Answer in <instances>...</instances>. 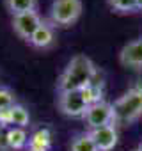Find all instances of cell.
I'll list each match as a JSON object with an SVG mask.
<instances>
[{
    "label": "cell",
    "mask_w": 142,
    "mask_h": 151,
    "mask_svg": "<svg viewBox=\"0 0 142 151\" xmlns=\"http://www.w3.org/2000/svg\"><path fill=\"white\" fill-rule=\"evenodd\" d=\"M4 4L11 16L29 11H37V0H4Z\"/></svg>",
    "instance_id": "13"
},
{
    "label": "cell",
    "mask_w": 142,
    "mask_h": 151,
    "mask_svg": "<svg viewBox=\"0 0 142 151\" xmlns=\"http://www.w3.org/2000/svg\"><path fill=\"white\" fill-rule=\"evenodd\" d=\"M82 119L85 121L89 130H94V128H100L105 124H112L114 123V107H112V103H108L105 100L91 103Z\"/></svg>",
    "instance_id": "5"
},
{
    "label": "cell",
    "mask_w": 142,
    "mask_h": 151,
    "mask_svg": "<svg viewBox=\"0 0 142 151\" xmlns=\"http://www.w3.org/2000/svg\"><path fill=\"white\" fill-rule=\"evenodd\" d=\"M16 103V94L9 87H0V112L9 110Z\"/></svg>",
    "instance_id": "16"
},
{
    "label": "cell",
    "mask_w": 142,
    "mask_h": 151,
    "mask_svg": "<svg viewBox=\"0 0 142 151\" xmlns=\"http://www.w3.org/2000/svg\"><path fill=\"white\" fill-rule=\"evenodd\" d=\"M89 135H91V139L94 140V144L100 151H112L117 146V139H119L117 130H115V123L89 130Z\"/></svg>",
    "instance_id": "9"
},
{
    "label": "cell",
    "mask_w": 142,
    "mask_h": 151,
    "mask_svg": "<svg viewBox=\"0 0 142 151\" xmlns=\"http://www.w3.org/2000/svg\"><path fill=\"white\" fill-rule=\"evenodd\" d=\"M53 43H55V27L50 22L43 20L41 25L37 27V30L34 32V36L30 37L29 45L34 46V48H37V50H46Z\"/></svg>",
    "instance_id": "10"
},
{
    "label": "cell",
    "mask_w": 142,
    "mask_h": 151,
    "mask_svg": "<svg viewBox=\"0 0 142 151\" xmlns=\"http://www.w3.org/2000/svg\"><path fill=\"white\" fill-rule=\"evenodd\" d=\"M43 18L39 16L37 11H29V13H22L13 16V30L14 34L23 39V41H30V37L34 36V32L37 30V27L41 25Z\"/></svg>",
    "instance_id": "6"
},
{
    "label": "cell",
    "mask_w": 142,
    "mask_h": 151,
    "mask_svg": "<svg viewBox=\"0 0 142 151\" xmlns=\"http://www.w3.org/2000/svg\"><path fill=\"white\" fill-rule=\"evenodd\" d=\"M57 107L66 117H84L89 109V101L82 91H64L57 96Z\"/></svg>",
    "instance_id": "4"
},
{
    "label": "cell",
    "mask_w": 142,
    "mask_h": 151,
    "mask_svg": "<svg viewBox=\"0 0 142 151\" xmlns=\"http://www.w3.org/2000/svg\"><path fill=\"white\" fill-rule=\"evenodd\" d=\"M69 151H100L94 144V140L91 139L89 132H84V133H78L71 139V144H69Z\"/></svg>",
    "instance_id": "14"
},
{
    "label": "cell",
    "mask_w": 142,
    "mask_h": 151,
    "mask_svg": "<svg viewBox=\"0 0 142 151\" xmlns=\"http://www.w3.org/2000/svg\"><path fill=\"white\" fill-rule=\"evenodd\" d=\"M29 123L30 114L20 103H14L9 110L0 112V128H25L29 126Z\"/></svg>",
    "instance_id": "8"
},
{
    "label": "cell",
    "mask_w": 142,
    "mask_h": 151,
    "mask_svg": "<svg viewBox=\"0 0 142 151\" xmlns=\"http://www.w3.org/2000/svg\"><path fill=\"white\" fill-rule=\"evenodd\" d=\"M137 149H138V151H142V140L138 142V146H137Z\"/></svg>",
    "instance_id": "19"
},
{
    "label": "cell",
    "mask_w": 142,
    "mask_h": 151,
    "mask_svg": "<svg viewBox=\"0 0 142 151\" xmlns=\"http://www.w3.org/2000/svg\"><path fill=\"white\" fill-rule=\"evenodd\" d=\"M137 7H138V11L142 9V0H137Z\"/></svg>",
    "instance_id": "17"
},
{
    "label": "cell",
    "mask_w": 142,
    "mask_h": 151,
    "mask_svg": "<svg viewBox=\"0 0 142 151\" xmlns=\"http://www.w3.org/2000/svg\"><path fill=\"white\" fill-rule=\"evenodd\" d=\"M107 4L117 14H131V13L138 11L137 0H107Z\"/></svg>",
    "instance_id": "15"
},
{
    "label": "cell",
    "mask_w": 142,
    "mask_h": 151,
    "mask_svg": "<svg viewBox=\"0 0 142 151\" xmlns=\"http://www.w3.org/2000/svg\"><path fill=\"white\" fill-rule=\"evenodd\" d=\"M131 151H138V149H131Z\"/></svg>",
    "instance_id": "20"
},
{
    "label": "cell",
    "mask_w": 142,
    "mask_h": 151,
    "mask_svg": "<svg viewBox=\"0 0 142 151\" xmlns=\"http://www.w3.org/2000/svg\"><path fill=\"white\" fill-rule=\"evenodd\" d=\"M114 123L131 124L142 116V87H133L112 103Z\"/></svg>",
    "instance_id": "2"
},
{
    "label": "cell",
    "mask_w": 142,
    "mask_h": 151,
    "mask_svg": "<svg viewBox=\"0 0 142 151\" xmlns=\"http://www.w3.org/2000/svg\"><path fill=\"white\" fill-rule=\"evenodd\" d=\"M50 146H52V133H50V130L39 128V130H36L32 135H29V144H27V147L50 151Z\"/></svg>",
    "instance_id": "12"
},
{
    "label": "cell",
    "mask_w": 142,
    "mask_h": 151,
    "mask_svg": "<svg viewBox=\"0 0 142 151\" xmlns=\"http://www.w3.org/2000/svg\"><path fill=\"white\" fill-rule=\"evenodd\" d=\"M25 151H44V149H34V147H27Z\"/></svg>",
    "instance_id": "18"
},
{
    "label": "cell",
    "mask_w": 142,
    "mask_h": 151,
    "mask_svg": "<svg viewBox=\"0 0 142 151\" xmlns=\"http://www.w3.org/2000/svg\"><path fill=\"white\" fill-rule=\"evenodd\" d=\"M119 64L126 69L142 71V37L131 39L121 48Z\"/></svg>",
    "instance_id": "7"
},
{
    "label": "cell",
    "mask_w": 142,
    "mask_h": 151,
    "mask_svg": "<svg viewBox=\"0 0 142 151\" xmlns=\"http://www.w3.org/2000/svg\"><path fill=\"white\" fill-rule=\"evenodd\" d=\"M84 11L82 0H53L50 7V23L57 29H67L75 25Z\"/></svg>",
    "instance_id": "3"
},
{
    "label": "cell",
    "mask_w": 142,
    "mask_h": 151,
    "mask_svg": "<svg viewBox=\"0 0 142 151\" xmlns=\"http://www.w3.org/2000/svg\"><path fill=\"white\" fill-rule=\"evenodd\" d=\"M96 75V66L87 55H75L71 59L64 71L60 73L57 89L59 93L64 91H84L87 86L93 84Z\"/></svg>",
    "instance_id": "1"
},
{
    "label": "cell",
    "mask_w": 142,
    "mask_h": 151,
    "mask_svg": "<svg viewBox=\"0 0 142 151\" xmlns=\"http://www.w3.org/2000/svg\"><path fill=\"white\" fill-rule=\"evenodd\" d=\"M6 142L11 149H27L29 144V133L25 132V128H7L6 133Z\"/></svg>",
    "instance_id": "11"
}]
</instances>
